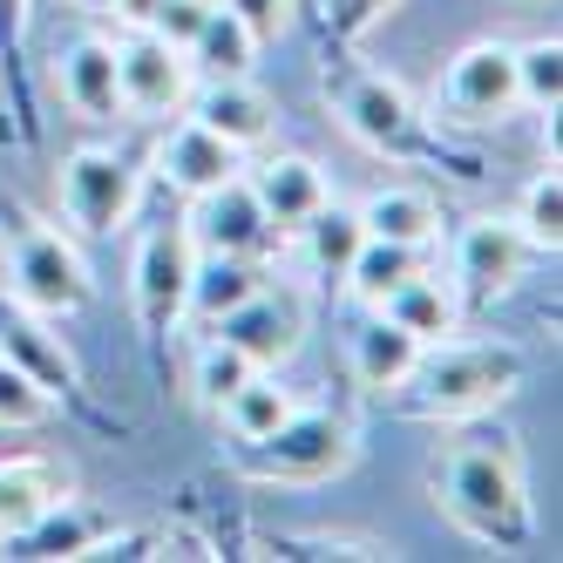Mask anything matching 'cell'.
<instances>
[{"mask_svg":"<svg viewBox=\"0 0 563 563\" xmlns=\"http://www.w3.org/2000/svg\"><path fill=\"white\" fill-rule=\"evenodd\" d=\"M319 96H327V109L340 115V130L360 150L387 156V164H441V170H455V177H482L475 156H455L449 143H441V130L415 109V96L400 89V82H387L374 62H360L353 42H327V62H319Z\"/></svg>","mask_w":563,"mask_h":563,"instance_id":"6da1fadb","label":"cell"},{"mask_svg":"<svg viewBox=\"0 0 563 563\" xmlns=\"http://www.w3.org/2000/svg\"><path fill=\"white\" fill-rule=\"evenodd\" d=\"M428 489H434V509L475 543H489V550H530L537 543L530 482H522V462L503 434L496 441L489 434L449 441L428 462Z\"/></svg>","mask_w":563,"mask_h":563,"instance_id":"7a4b0ae2","label":"cell"},{"mask_svg":"<svg viewBox=\"0 0 563 563\" xmlns=\"http://www.w3.org/2000/svg\"><path fill=\"white\" fill-rule=\"evenodd\" d=\"M522 374H530L522 346H509V340H455L449 333V340L421 346L408 380L387 394V408L408 415V421H434V428L482 421L522 387Z\"/></svg>","mask_w":563,"mask_h":563,"instance_id":"3957f363","label":"cell"},{"mask_svg":"<svg viewBox=\"0 0 563 563\" xmlns=\"http://www.w3.org/2000/svg\"><path fill=\"white\" fill-rule=\"evenodd\" d=\"M0 292H14L21 306L48 319H75L89 312L96 278H89V258L62 231H48L27 205H0Z\"/></svg>","mask_w":563,"mask_h":563,"instance_id":"277c9868","label":"cell"},{"mask_svg":"<svg viewBox=\"0 0 563 563\" xmlns=\"http://www.w3.org/2000/svg\"><path fill=\"white\" fill-rule=\"evenodd\" d=\"M360 455V434L333 408H292L272 434L231 441V468L245 482H272V489H319V482L346 475Z\"/></svg>","mask_w":563,"mask_h":563,"instance_id":"5b68a950","label":"cell"},{"mask_svg":"<svg viewBox=\"0 0 563 563\" xmlns=\"http://www.w3.org/2000/svg\"><path fill=\"white\" fill-rule=\"evenodd\" d=\"M190 265H197V245H190L184 218H164V224L143 231L130 292H136V327H143V346H150L156 380H170V340H177V327L190 319Z\"/></svg>","mask_w":563,"mask_h":563,"instance_id":"8992f818","label":"cell"},{"mask_svg":"<svg viewBox=\"0 0 563 563\" xmlns=\"http://www.w3.org/2000/svg\"><path fill=\"white\" fill-rule=\"evenodd\" d=\"M136 197H143V164H136L130 150L82 143V150L62 156V211H68V224L82 231V238L123 231L130 211H136Z\"/></svg>","mask_w":563,"mask_h":563,"instance_id":"52a82bcc","label":"cell"},{"mask_svg":"<svg viewBox=\"0 0 563 563\" xmlns=\"http://www.w3.org/2000/svg\"><path fill=\"white\" fill-rule=\"evenodd\" d=\"M0 360H8V367H21L48 400H62V408H75L82 421L109 428V415L96 408L89 387H82V367H75V353H68L62 333H55V319H48V312H34V306H21L14 292H0Z\"/></svg>","mask_w":563,"mask_h":563,"instance_id":"ba28073f","label":"cell"},{"mask_svg":"<svg viewBox=\"0 0 563 563\" xmlns=\"http://www.w3.org/2000/svg\"><path fill=\"white\" fill-rule=\"evenodd\" d=\"M530 258H537V245L509 218H468L449 252V286L462 306H496L503 292H516L530 278Z\"/></svg>","mask_w":563,"mask_h":563,"instance_id":"9c48e42d","label":"cell"},{"mask_svg":"<svg viewBox=\"0 0 563 563\" xmlns=\"http://www.w3.org/2000/svg\"><path fill=\"white\" fill-rule=\"evenodd\" d=\"M115 82H123V109L136 123H170V115H184V102L197 89V68L164 34L130 27L123 42H115Z\"/></svg>","mask_w":563,"mask_h":563,"instance_id":"30bf717a","label":"cell"},{"mask_svg":"<svg viewBox=\"0 0 563 563\" xmlns=\"http://www.w3.org/2000/svg\"><path fill=\"white\" fill-rule=\"evenodd\" d=\"M184 231H190L197 252H231V258H272V252H286V231L265 218V205L252 197L245 170H238L231 184H218V190H205V197H190Z\"/></svg>","mask_w":563,"mask_h":563,"instance_id":"8fae6325","label":"cell"},{"mask_svg":"<svg viewBox=\"0 0 563 563\" xmlns=\"http://www.w3.org/2000/svg\"><path fill=\"white\" fill-rule=\"evenodd\" d=\"M306 319H312V299L292 286V278H278V286L265 278L245 306H231L224 319H211V333H224L252 367H286V360L299 353V340H306Z\"/></svg>","mask_w":563,"mask_h":563,"instance_id":"7c38bea8","label":"cell"},{"mask_svg":"<svg viewBox=\"0 0 563 563\" xmlns=\"http://www.w3.org/2000/svg\"><path fill=\"white\" fill-rule=\"evenodd\" d=\"M449 123H503L516 109V48L509 42H468L441 75Z\"/></svg>","mask_w":563,"mask_h":563,"instance_id":"4fadbf2b","label":"cell"},{"mask_svg":"<svg viewBox=\"0 0 563 563\" xmlns=\"http://www.w3.org/2000/svg\"><path fill=\"white\" fill-rule=\"evenodd\" d=\"M109 537H115V516L102 503L62 496V503H48L34 516L21 537H8V556H21V563H75V556H102Z\"/></svg>","mask_w":563,"mask_h":563,"instance_id":"5bb4252c","label":"cell"},{"mask_svg":"<svg viewBox=\"0 0 563 563\" xmlns=\"http://www.w3.org/2000/svg\"><path fill=\"white\" fill-rule=\"evenodd\" d=\"M55 89L96 130L130 115L123 109V82H115V42H109V34H75V42L55 55Z\"/></svg>","mask_w":563,"mask_h":563,"instance_id":"9a60e30c","label":"cell"},{"mask_svg":"<svg viewBox=\"0 0 563 563\" xmlns=\"http://www.w3.org/2000/svg\"><path fill=\"white\" fill-rule=\"evenodd\" d=\"M184 115H197L205 130H218L231 150H265L272 143V130H278V109H272V96L252 82V75H224V82H197L190 89V102H184Z\"/></svg>","mask_w":563,"mask_h":563,"instance_id":"2e32d148","label":"cell"},{"mask_svg":"<svg viewBox=\"0 0 563 563\" xmlns=\"http://www.w3.org/2000/svg\"><path fill=\"white\" fill-rule=\"evenodd\" d=\"M156 170H164L170 190L205 197V190H218V184H231L238 170H245V150H231L218 130H205L197 115H184V123H170V136L156 143Z\"/></svg>","mask_w":563,"mask_h":563,"instance_id":"e0dca14e","label":"cell"},{"mask_svg":"<svg viewBox=\"0 0 563 563\" xmlns=\"http://www.w3.org/2000/svg\"><path fill=\"white\" fill-rule=\"evenodd\" d=\"M245 184H252V197L265 205V218L278 224V231H299L319 205L333 197V184H327V170L312 164V156H299V150H278V156H265V164H252L245 170Z\"/></svg>","mask_w":563,"mask_h":563,"instance_id":"ac0fdd59","label":"cell"},{"mask_svg":"<svg viewBox=\"0 0 563 563\" xmlns=\"http://www.w3.org/2000/svg\"><path fill=\"white\" fill-rule=\"evenodd\" d=\"M292 245H299V265H306V278L319 292H340L346 286V265H353V252L367 245V224H360V211L353 205H340V197H327L299 231H292Z\"/></svg>","mask_w":563,"mask_h":563,"instance_id":"d6986e66","label":"cell"},{"mask_svg":"<svg viewBox=\"0 0 563 563\" xmlns=\"http://www.w3.org/2000/svg\"><path fill=\"white\" fill-rule=\"evenodd\" d=\"M27 0H0V109L21 150L42 143V109H34V82H27Z\"/></svg>","mask_w":563,"mask_h":563,"instance_id":"ffe728a7","label":"cell"},{"mask_svg":"<svg viewBox=\"0 0 563 563\" xmlns=\"http://www.w3.org/2000/svg\"><path fill=\"white\" fill-rule=\"evenodd\" d=\"M421 360V340L408 327H394V319H367V327L353 333V353H346V367H353V387L367 394V400H387L400 380H408V367Z\"/></svg>","mask_w":563,"mask_h":563,"instance_id":"44dd1931","label":"cell"},{"mask_svg":"<svg viewBox=\"0 0 563 563\" xmlns=\"http://www.w3.org/2000/svg\"><path fill=\"white\" fill-rule=\"evenodd\" d=\"M380 319H394V327H408L421 346H434V340H449L455 327H462V299H455V286L441 278L434 265L428 272H415V278H400V286L374 306Z\"/></svg>","mask_w":563,"mask_h":563,"instance_id":"7402d4cb","label":"cell"},{"mask_svg":"<svg viewBox=\"0 0 563 563\" xmlns=\"http://www.w3.org/2000/svg\"><path fill=\"white\" fill-rule=\"evenodd\" d=\"M68 496V475L48 455H0V543L21 537L48 503Z\"/></svg>","mask_w":563,"mask_h":563,"instance_id":"603a6c76","label":"cell"},{"mask_svg":"<svg viewBox=\"0 0 563 563\" xmlns=\"http://www.w3.org/2000/svg\"><path fill=\"white\" fill-rule=\"evenodd\" d=\"M360 224H367V238H394V245H428L434 252V238H441V205L428 190L415 184H380L367 205H353Z\"/></svg>","mask_w":563,"mask_h":563,"instance_id":"cb8c5ba5","label":"cell"},{"mask_svg":"<svg viewBox=\"0 0 563 563\" xmlns=\"http://www.w3.org/2000/svg\"><path fill=\"white\" fill-rule=\"evenodd\" d=\"M265 258H231V252H197V265H190V312L205 319H224L231 306H245L258 286H265Z\"/></svg>","mask_w":563,"mask_h":563,"instance_id":"d4e9b609","label":"cell"},{"mask_svg":"<svg viewBox=\"0 0 563 563\" xmlns=\"http://www.w3.org/2000/svg\"><path fill=\"white\" fill-rule=\"evenodd\" d=\"M190 68H197V82H224V75H252V62H258V42H252V27L238 21L224 0H211V14H205V27L190 34Z\"/></svg>","mask_w":563,"mask_h":563,"instance_id":"484cf974","label":"cell"},{"mask_svg":"<svg viewBox=\"0 0 563 563\" xmlns=\"http://www.w3.org/2000/svg\"><path fill=\"white\" fill-rule=\"evenodd\" d=\"M428 245H394V238H367V245L353 252V265H346V286L340 292H353L360 306H380L400 278H415V272H428Z\"/></svg>","mask_w":563,"mask_h":563,"instance_id":"4316f807","label":"cell"},{"mask_svg":"<svg viewBox=\"0 0 563 563\" xmlns=\"http://www.w3.org/2000/svg\"><path fill=\"white\" fill-rule=\"evenodd\" d=\"M252 374H258V367H252V360L238 353V346H231L224 333H205V340L190 346V394L205 400L211 415H218V408H224V400H231L238 387H245Z\"/></svg>","mask_w":563,"mask_h":563,"instance_id":"83f0119b","label":"cell"},{"mask_svg":"<svg viewBox=\"0 0 563 563\" xmlns=\"http://www.w3.org/2000/svg\"><path fill=\"white\" fill-rule=\"evenodd\" d=\"M286 415H292V394L278 387L265 367H258V374H252V380H245V387H238L224 408H218V421H224V434H231V441H258V434H272Z\"/></svg>","mask_w":563,"mask_h":563,"instance_id":"f1b7e54d","label":"cell"},{"mask_svg":"<svg viewBox=\"0 0 563 563\" xmlns=\"http://www.w3.org/2000/svg\"><path fill=\"white\" fill-rule=\"evenodd\" d=\"M556 102H563V42L537 34V42L516 48V109L556 115Z\"/></svg>","mask_w":563,"mask_h":563,"instance_id":"f546056e","label":"cell"},{"mask_svg":"<svg viewBox=\"0 0 563 563\" xmlns=\"http://www.w3.org/2000/svg\"><path fill=\"white\" fill-rule=\"evenodd\" d=\"M509 224L530 238L537 252H550V258H556V245H563V177H556V164H550V170H537L530 184H522L516 218H509Z\"/></svg>","mask_w":563,"mask_h":563,"instance_id":"4dcf8cb0","label":"cell"},{"mask_svg":"<svg viewBox=\"0 0 563 563\" xmlns=\"http://www.w3.org/2000/svg\"><path fill=\"white\" fill-rule=\"evenodd\" d=\"M55 415V400L34 387L21 367H8V360H0V428H42Z\"/></svg>","mask_w":563,"mask_h":563,"instance_id":"1f68e13d","label":"cell"},{"mask_svg":"<svg viewBox=\"0 0 563 563\" xmlns=\"http://www.w3.org/2000/svg\"><path fill=\"white\" fill-rule=\"evenodd\" d=\"M387 8H400V0H319V34L327 42H360Z\"/></svg>","mask_w":563,"mask_h":563,"instance_id":"d6a6232c","label":"cell"},{"mask_svg":"<svg viewBox=\"0 0 563 563\" xmlns=\"http://www.w3.org/2000/svg\"><path fill=\"white\" fill-rule=\"evenodd\" d=\"M205 14H211V0H156L150 34H164L170 48H190V34L205 27Z\"/></svg>","mask_w":563,"mask_h":563,"instance_id":"836d02e7","label":"cell"},{"mask_svg":"<svg viewBox=\"0 0 563 563\" xmlns=\"http://www.w3.org/2000/svg\"><path fill=\"white\" fill-rule=\"evenodd\" d=\"M224 8L245 21V27H252V42L265 48V42H278V34L292 27V8H299V0H224Z\"/></svg>","mask_w":563,"mask_h":563,"instance_id":"e575fe53","label":"cell"},{"mask_svg":"<svg viewBox=\"0 0 563 563\" xmlns=\"http://www.w3.org/2000/svg\"><path fill=\"white\" fill-rule=\"evenodd\" d=\"M109 14L123 21V27H150V14H156V0H109Z\"/></svg>","mask_w":563,"mask_h":563,"instance_id":"d590c367","label":"cell"},{"mask_svg":"<svg viewBox=\"0 0 563 563\" xmlns=\"http://www.w3.org/2000/svg\"><path fill=\"white\" fill-rule=\"evenodd\" d=\"M75 8H82V14H109V0H75Z\"/></svg>","mask_w":563,"mask_h":563,"instance_id":"8d00e7d4","label":"cell"},{"mask_svg":"<svg viewBox=\"0 0 563 563\" xmlns=\"http://www.w3.org/2000/svg\"><path fill=\"white\" fill-rule=\"evenodd\" d=\"M14 143V130H8V109H0V150H8Z\"/></svg>","mask_w":563,"mask_h":563,"instance_id":"74e56055","label":"cell"},{"mask_svg":"<svg viewBox=\"0 0 563 563\" xmlns=\"http://www.w3.org/2000/svg\"><path fill=\"white\" fill-rule=\"evenodd\" d=\"M27 8H48V0H27Z\"/></svg>","mask_w":563,"mask_h":563,"instance_id":"f35d334b","label":"cell"}]
</instances>
